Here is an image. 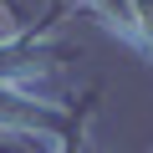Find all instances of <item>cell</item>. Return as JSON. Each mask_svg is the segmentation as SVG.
<instances>
[{"mask_svg": "<svg viewBox=\"0 0 153 153\" xmlns=\"http://www.w3.org/2000/svg\"><path fill=\"white\" fill-rule=\"evenodd\" d=\"M92 97H97V92H87V97H82V107H71V117H66V128H61V148H56V153H92V148H87V117H92Z\"/></svg>", "mask_w": 153, "mask_h": 153, "instance_id": "obj_1", "label": "cell"}, {"mask_svg": "<svg viewBox=\"0 0 153 153\" xmlns=\"http://www.w3.org/2000/svg\"><path fill=\"white\" fill-rule=\"evenodd\" d=\"M76 5H82V0H76Z\"/></svg>", "mask_w": 153, "mask_h": 153, "instance_id": "obj_2", "label": "cell"}]
</instances>
